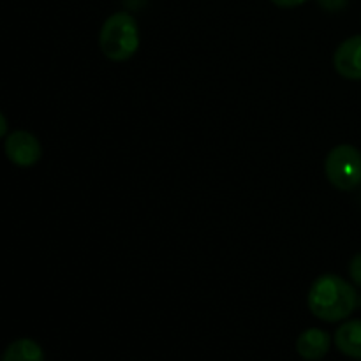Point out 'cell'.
Returning a JSON list of instances; mask_svg holds the SVG:
<instances>
[{
  "label": "cell",
  "mask_w": 361,
  "mask_h": 361,
  "mask_svg": "<svg viewBox=\"0 0 361 361\" xmlns=\"http://www.w3.org/2000/svg\"><path fill=\"white\" fill-rule=\"evenodd\" d=\"M99 46L106 59L123 62L140 48V28L133 14L120 11L104 21L99 34Z\"/></svg>",
  "instance_id": "2"
},
{
  "label": "cell",
  "mask_w": 361,
  "mask_h": 361,
  "mask_svg": "<svg viewBox=\"0 0 361 361\" xmlns=\"http://www.w3.org/2000/svg\"><path fill=\"white\" fill-rule=\"evenodd\" d=\"M335 345L348 358L361 361V319L345 321L335 331Z\"/></svg>",
  "instance_id": "7"
},
{
  "label": "cell",
  "mask_w": 361,
  "mask_h": 361,
  "mask_svg": "<svg viewBox=\"0 0 361 361\" xmlns=\"http://www.w3.org/2000/svg\"><path fill=\"white\" fill-rule=\"evenodd\" d=\"M319 4L328 11H341L342 7H345L348 0H319Z\"/></svg>",
  "instance_id": "10"
},
{
  "label": "cell",
  "mask_w": 361,
  "mask_h": 361,
  "mask_svg": "<svg viewBox=\"0 0 361 361\" xmlns=\"http://www.w3.org/2000/svg\"><path fill=\"white\" fill-rule=\"evenodd\" d=\"M334 67L345 80L361 81V35H353L338 46Z\"/></svg>",
  "instance_id": "5"
},
{
  "label": "cell",
  "mask_w": 361,
  "mask_h": 361,
  "mask_svg": "<svg viewBox=\"0 0 361 361\" xmlns=\"http://www.w3.org/2000/svg\"><path fill=\"white\" fill-rule=\"evenodd\" d=\"M277 7H282V9H291V7L303 6L307 0H271Z\"/></svg>",
  "instance_id": "11"
},
{
  "label": "cell",
  "mask_w": 361,
  "mask_h": 361,
  "mask_svg": "<svg viewBox=\"0 0 361 361\" xmlns=\"http://www.w3.org/2000/svg\"><path fill=\"white\" fill-rule=\"evenodd\" d=\"M0 361H44V351L32 338H18L7 345Z\"/></svg>",
  "instance_id": "8"
},
{
  "label": "cell",
  "mask_w": 361,
  "mask_h": 361,
  "mask_svg": "<svg viewBox=\"0 0 361 361\" xmlns=\"http://www.w3.org/2000/svg\"><path fill=\"white\" fill-rule=\"evenodd\" d=\"M349 275H351V281L355 282V286L361 288V252L353 257L351 264H349Z\"/></svg>",
  "instance_id": "9"
},
{
  "label": "cell",
  "mask_w": 361,
  "mask_h": 361,
  "mask_svg": "<svg viewBox=\"0 0 361 361\" xmlns=\"http://www.w3.org/2000/svg\"><path fill=\"white\" fill-rule=\"evenodd\" d=\"M309 309L317 319L326 323L344 321L355 312L358 295L355 288L338 275H321L314 281L309 291Z\"/></svg>",
  "instance_id": "1"
},
{
  "label": "cell",
  "mask_w": 361,
  "mask_h": 361,
  "mask_svg": "<svg viewBox=\"0 0 361 361\" xmlns=\"http://www.w3.org/2000/svg\"><path fill=\"white\" fill-rule=\"evenodd\" d=\"M6 133H7V120H6V116L0 113V137L6 136Z\"/></svg>",
  "instance_id": "12"
},
{
  "label": "cell",
  "mask_w": 361,
  "mask_h": 361,
  "mask_svg": "<svg viewBox=\"0 0 361 361\" xmlns=\"http://www.w3.org/2000/svg\"><path fill=\"white\" fill-rule=\"evenodd\" d=\"M7 159L18 168H30L41 159L42 148L37 137L27 130H14L6 137L4 145Z\"/></svg>",
  "instance_id": "4"
},
{
  "label": "cell",
  "mask_w": 361,
  "mask_h": 361,
  "mask_svg": "<svg viewBox=\"0 0 361 361\" xmlns=\"http://www.w3.org/2000/svg\"><path fill=\"white\" fill-rule=\"evenodd\" d=\"M330 335L319 328H309L296 341V351L307 361L323 360L330 351Z\"/></svg>",
  "instance_id": "6"
},
{
  "label": "cell",
  "mask_w": 361,
  "mask_h": 361,
  "mask_svg": "<svg viewBox=\"0 0 361 361\" xmlns=\"http://www.w3.org/2000/svg\"><path fill=\"white\" fill-rule=\"evenodd\" d=\"M324 171L331 185L338 190H355L361 185V152L353 145L331 148L324 162Z\"/></svg>",
  "instance_id": "3"
}]
</instances>
